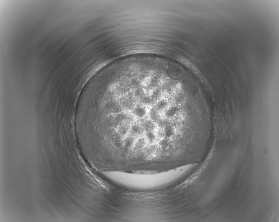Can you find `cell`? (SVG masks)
Wrapping results in <instances>:
<instances>
[{
    "label": "cell",
    "instance_id": "obj_1",
    "mask_svg": "<svg viewBox=\"0 0 279 222\" xmlns=\"http://www.w3.org/2000/svg\"><path fill=\"white\" fill-rule=\"evenodd\" d=\"M176 168L162 173L140 174L117 172H106L104 175L117 183L130 187L149 189L168 185L181 175L180 168Z\"/></svg>",
    "mask_w": 279,
    "mask_h": 222
},
{
    "label": "cell",
    "instance_id": "obj_2",
    "mask_svg": "<svg viewBox=\"0 0 279 222\" xmlns=\"http://www.w3.org/2000/svg\"><path fill=\"white\" fill-rule=\"evenodd\" d=\"M133 112L135 116L141 118H143L146 116L147 114V111H146V108L144 107L138 106L134 108Z\"/></svg>",
    "mask_w": 279,
    "mask_h": 222
},
{
    "label": "cell",
    "instance_id": "obj_3",
    "mask_svg": "<svg viewBox=\"0 0 279 222\" xmlns=\"http://www.w3.org/2000/svg\"><path fill=\"white\" fill-rule=\"evenodd\" d=\"M178 111V107H172L166 112V116L167 117H172L176 114Z\"/></svg>",
    "mask_w": 279,
    "mask_h": 222
},
{
    "label": "cell",
    "instance_id": "obj_4",
    "mask_svg": "<svg viewBox=\"0 0 279 222\" xmlns=\"http://www.w3.org/2000/svg\"><path fill=\"white\" fill-rule=\"evenodd\" d=\"M167 105V101L164 100H162L159 101L157 105V107L158 110H163L164 109Z\"/></svg>",
    "mask_w": 279,
    "mask_h": 222
}]
</instances>
